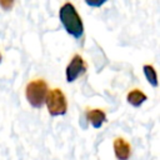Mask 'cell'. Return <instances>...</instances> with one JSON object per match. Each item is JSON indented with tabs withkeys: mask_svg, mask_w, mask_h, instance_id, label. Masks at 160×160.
I'll return each mask as SVG.
<instances>
[{
	"mask_svg": "<svg viewBox=\"0 0 160 160\" xmlns=\"http://www.w3.org/2000/svg\"><path fill=\"white\" fill-rule=\"evenodd\" d=\"M59 19L65 31L75 39H79L84 34V25L80 15L71 2H65L59 10Z\"/></svg>",
	"mask_w": 160,
	"mask_h": 160,
	"instance_id": "obj_1",
	"label": "cell"
},
{
	"mask_svg": "<svg viewBox=\"0 0 160 160\" xmlns=\"http://www.w3.org/2000/svg\"><path fill=\"white\" fill-rule=\"evenodd\" d=\"M14 4H15V0H0V6L4 10H6V11L10 10V9H12Z\"/></svg>",
	"mask_w": 160,
	"mask_h": 160,
	"instance_id": "obj_9",
	"label": "cell"
},
{
	"mask_svg": "<svg viewBox=\"0 0 160 160\" xmlns=\"http://www.w3.org/2000/svg\"><path fill=\"white\" fill-rule=\"evenodd\" d=\"M114 152L118 160H128L131 154L130 144L124 138H116L114 140Z\"/></svg>",
	"mask_w": 160,
	"mask_h": 160,
	"instance_id": "obj_5",
	"label": "cell"
},
{
	"mask_svg": "<svg viewBox=\"0 0 160 160\" xmlns=\"http://www.w3.org/2000/svg\"><path fill=\"white\" fill-rule=\"evenodd\" d=\"M146 99H148L146 95H145L141 90H139V89H132L131 91L128 92V96H126L128 102H129L130 105L135 106V108H138V106H140L142 102H145Z\"/></svg>",
	"mask_w": 160,
	"mask_h": 160,
	"instance_id": "obj_7",
	"label": "cell"
},
{
	"mask_svg": "<svg viewBox=\"0 0 160 160\" xmlns=\"http://www.w3.org/2000/svg\"><path fill=\"white\" fill-rule=\"evenodd\" d=\"M48 84L44 79H35L31 80L30 82H28L26 89H25V96L28 102L35 108V109H40L46 100V95H48Z\"/></svg>",
	"mask_w": 160,
	"mask_h": 160,
	"instance_id": "obj_2",
	"label": "cell"
},
{
	"mask_svg": "<svg viewBox=\"0 0 160 160\" xmlns=\"http://www.w3.org/2000/svg\"><path fill=\"white\" fill-rule=\"evenodd\" d=\"M142 70H144V74H145L146 80L150 82V85L154 86V88H156L158 86V76H156V71L152 68V65H144Z\"/></svg>",
	"mask_w": 160,
	"mask_h": 160,
	"instance_id": "obj_8",
	"label": "cell"
},
{
	"mask_svg": "<svg viewBox=\"0 0 160 160\" xmlns=\"http://www.w3.org/2000/svg\"><path fill=\"white\" fill-rule=\"evenodd\" d=\"M86 62L84 61V59L79 55V54H75L72 56V59L69 61L68 66H66V81L68 82H72L75 81L79 76H81L82 74H85L86 71Z\"/></svg>",
	"mask_w": 160,
	"mask_h": 160,
	"instance_id": "obj_4",
	"label": "cell"
},
{
	"mask_svg": "<svg viewBox=\"0 0 160 160\" xmlns=\"http://www.w3.org/2000/svg\"><path fill=\"white\" fill-rule=\"evenodd\" d=\"M45 104L51 116H61V115H65L68 111V102H66L65 94L62 92V90L58 88L48 91Z\"/></svg>",
	"mask_w": 160,
	"mask_h": 160,
	"instance_id": "obj_3",
	"label": "cell"
},
{
	"mask_svg": "<svg viewBox=\"0 0 160 160\" xmlns=\"http://www.w3.org/2000/svg\"><path fill=\"white\" fill-rule=\"evenodd\" d=\"M86 119L94 128H100L106 121V114L104 110L100 109H90L86 111Z\"/></svg>",
	"mask_w": 160,
	"mask_h": 160,
	"instance_id": "obj_6",
	"label": "cell"
},
{
	"mask_svg": "<svg viewBox=\"0 0 160 160\" xmlns=\"http://www.w3.org/2000/svg\"><path fill=\"white\" fill-rule=\"evenodd\" d=\"M106 1H108V0H85V2H86L89 6H91V8H99V6L104 5Z\"/></svg>",
	"mask_w": 160,
	"mask_h": 160,
	"instance_id": "obj_10",
	"label": "cell"
},
{
	"mask_svg": "<svg viewBox=\"0 0 160 160\" xmlns=\"http://www.w3.org/2000/svg\"><path fill=\"white\" fill-rule=\"evenodd\" d=\"M0 62H1V52H0Z\"/></svg>",
	"mask_w": 160,
	"mask_h": 160,
	"instance_id": "obj_11",
	"label": "cell"
}]
</instances>
